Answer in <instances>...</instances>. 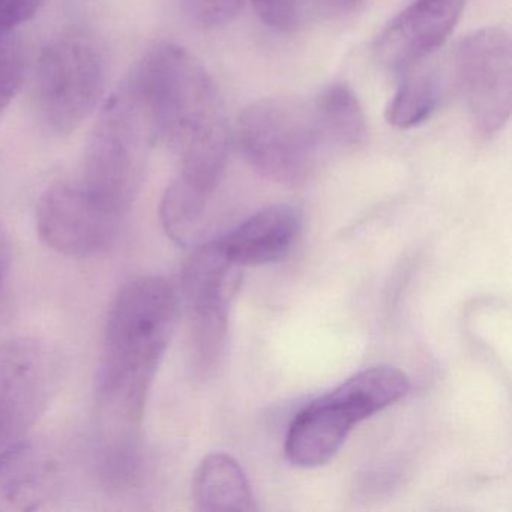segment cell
Masks as SVG:
<instances>
[{"label": "cell", "mask_w": 512, "mask_h": 512, "mask_svg": "<svg viewBox=\"0 0 512 512\" xmlns=\"http://www.w3.org/2000/svg\"><path fill=\"white\" fill-rule=\"evenodd\" d=\"M178 313L175 287L158 275L125 284L110 305L97 391L104 418L122 433L142 421Z\"/></svg>", "instance_id": "cell-1"}, {"label": "cell", "mask_w": 512, "mask_h": 512, "mask_svg": "<svg viewBox=\"0 0 512 512\" xmlns=\"http://www.w3.org/2000/svg\"><path fill=\"white\" fill-rule=\"evenodd\" d=\"M125 83L142 104L155 142L169 143L178 155L229 146L217 86L202 62L184 47L157 44Z\"/></svg>", "instance_id": "cell-2"}, {"label": "cell", "mask_w": 512, "mask_h": 512, "mask_svg": "<svg viewBox=\"0 0 512 512\" xmlns=\"http://www.w3.org/2000/svg\"><path fill=\"white\" fill-rule=\"evenodd\" d=\"M409 377L392 367L359 371L301 410L286 436V455L293 466L313 469L340 451L355 425L406 397Z\"/></svg>", "instance_id": "cell-3"}, {"label": "cell", "mask_w": 512, "mask_h": 512, "mask_svg": "<svg viewBox=\"0 0 512 512\" xmlns=\"http://www.w3.org/2000/svg\"><path fill=\"white\" fill-rule=\"evenodd\" d=\"M155 142L142 104L127 83L107 101L86 146L80 185L127 214L142 184L146 155Z\"/></svg>", "instance_id": "cell-4"}, {"label": "cell", "mask_w": 512, "mask_h": 512, "mask_svg": "<svg viewBox=\"0 0 512 512\" xmlns=\"http://www.w3.org/2000/svg\"><path fill=\"white\" fill-rule=\"evenodd\" d=\"M236 139L259 175L283 185L304 184L325 146L313 104L290 98H263L250 104L239 116Z\"/></svg>", "instance_id": "cell-5"}, {"label": "cell", "mask_w": 512, "mask_h": 512, "mask_svg": "<svg viewBox=\"0 0 512 512\" xmlns=\"http://www.w3.org/2000/svg\"><path fill=\"white\" fill-rule=\"evenodd\" d=\"M104 85V59L94 41L74 32L61 35L44 47L37 62L38 115L55 133H71L94 112Z\"/></svg>", "instance_id": "cell-6"}, {"label": "cell", "mask_w": 512, "mask_h": 512, "mask_svg": "<svg viewBox=\"0 0 512 512\" xmlns=\"http://www.w3.org/2000/svg\"><path fill=\"white\" fill-rule=\"evenodd\" d=\"M239 284V266L230 260L221 241L206 242L194 248L182 268L191 364L200 377L209 376L223 358L230 304Z\"/></svg>", "instance_id": "cell-7"}, {"label": "cell", "mask_w": 512, "mask_h": 512, "mask_svg": "<svg viewBox=\"0 0 512 512\" xmlns=\"http://www.w3.org/2000/svg\"><path fill=\"white\" fill-rule=\"evenodd\" d=\"M458 88L476 130L491 137L508 124L512 107V43L505 29L467 35L455 52Z\"/></svg>", "instance_id": "cell-8"}, {"label": "cell", "mask_w": 512, "mask_h": 512, "mask_svg": "<svg viewBox=\"0 0 512 512\" xmlns=\"http://www.w3.org/2000/svg\"><path fill=\"white\" fill-rule=\"evenodd\" d=\"M124 217L80 184H56L38 202L37 229L52 250L86 259L115 244Z\"/></svg>", "instance_id": "cell-9"}, {"label": "cell", "mask_w": 512, "mask_h": 512, "mask_svg": "<svg viewBox=\"0 0 512 512\" xmlns=\"http://www.w3.org/2000/svg\"><path fill=\"white\" fill-rule=\"evenodd\" d=\"M464 4L466 0H413L377 37V61L395 71L424 62L448 40Z\"/></svg>", "instance_id": "cell-10"}, {"label": "cell", "mask_w": 512, "mask_h": 512, "mask_svg": "<svg viewBox=\"0 0 512 512\" xmlns=\"http://www.w3.org/2000/svg\"><path fill=\"white\" fill-rule=\"evenodd\" d=\"M55 362L37 340L0 344V416L31 431L52 394Z\"/></svg>", "instance_id": "cell-11"}, {"label": "cell", "mask_w": 512, "mask_h": 512, "mask_svg": "<svg viewBox=\"0 0 512 512\" xmlns=\"http://www.w3.org/2000/svg\"><path fill=\"white\" fill-rule=\"evenodd\" d=\"M301 227V214L293 206H269L248 218L221 242L239 268L271 265L292 250Z\"/></svg>", "instance_id": "cell-12"}, {"label": "cell", "mask_w": 512, "mask_h": 512, "mask_svg": "<svg viewBox=\"0 0 512 512\" xmlns=\"http://www.w3.org/2000/svg\"><path fill=\"white\" fill-rule=\"evenodd\" d=\"M197 511H256V499L241 464L227 454L203 458L193 478Z\"/></svg>", "instance_id": "cell-13"}, {"label": "cell", "mask_w": 512, "mask_h": 512, "mask_svg": "<svg viewBox=\"0 0 512 512\" xmlns=\"http://www.w3.org/2000/svg\"><path fill=\"white\" fill-rule=\"evenodd\" d=\"M53 484V464L31 443H25L0 464V508H40L49 499Z\"/></svg>", "instance_id": "cell-14"}, {"label": "cell", "mask_w": 512, "mask_h": 512, "mask_svg": "<svg viewBox=\"0 0 512 512\" xmlns=\"http://www.w3.org/2000/svg\"><path fill=\"white\" fill-rule=\"evenodd\" d=\"M323 145L349 149L367 139V119L355 92L343 83L326 88L313 103Z\"/></svg>", "instance_id": "cell-15"}, {"label": "cell", "mask_w": 512, "mask_h": 512, "mask_svg": "<svg viewBox=\"0 0 512 512\" xmlns=\"http://www.w3.org/2000/svg\"><path fill=\"white\" fill-rule=\"evenodd\" d=\"M212 194L187 184L176 176L160 205V218L167 236L181 247L197 244L208 223Z\"/></svg>", "instance_id": "cell-16"}, {"label": "cell", "mask_w": 512, "mask_h": 512, "mask_svg": "<svg viewBox=\"0 0 512 512\" xmlns=\"http://www.w3.org/2000/svg\"><path fill=\"white\" fill-rule=\"evenodd\" d=\"M404 73L406 76L386 109V121L398 130H410L424 124L437 109L442 94L439 74L424 62Z\"/></svg>", "instance_id": "cell-17"}, {"label": "cell", "mask_w": 512, "mask_h": 512, "mask_svg": "<svg viewBox=\"0 0 512 512\" xmlns=\"http://www.w3.org/2000/svg\"><path fill=\"white\" fill-rule=\"evenodd\" d=\"M268 28L296 32L314 23L338 19L358 10L364 0H251Z\"/></svg>", "instance_id": "cell-18"}, {"label": "cell", "mask_w": 512, "mask_h": 512, "mask_svg": "<svg viewBox=\"0 0 512 512\" xmlns=\"http://www.w3.org/2000/svg\"><path fill=\"white\" fill-rule=\"evenodd\" d=\"M25 76V53L16 35L0 40V110L13 100Z\"/></svg>", "instance_id": "cell-19"}, {"label": "cell", "mask_w": 512, "mask_h": 512, "mask_svg": "<svg viewBox=\"0 0 512 512\" xmlns=\"http://www.w3.org/2000/svg\"><path fill=\"white\" fill-rule=\"evenodd\" d=\"M245 0H182L185 14L200 28H220L232 22Z\"/></svg>", "instance_id": "cell-20"}, {"label": "cell", "mask_w": 512, "mask_h": 512, "mask_svg": "<svg viewBox=\"0 0 512 512\" xmlns=\"http://www.w3.org/2000/svg\"><path fill=\"white\" fill-rule=\"evenodd\" d=\"M43 4L44 0H0V40L16 35V29L35 17Z\"/></svg>", "instance_id": "cell-21"}, {"label": "cell", "mask_w": 512, "mask_h": 512, "mask_svg": "<svg viewBox=\"0 0 512 512\" xmlns=\"http://www.w3.org/2000/svg\"><path fill=\"white\" fill-rule=\"evenodd\" d=\"M29 430L0 416V464L29 442Z\"/></svg>", "instance_id": "cell-22"}, {"label": "cell", "mask_w": 512, "mask_h": 512, "mask_svg": "<svg viewBox=\"0 0 512 512\" xmlns=\"http://www.w3.org/2000/svg\"><path fill=\"white\" fill-rule=\"evenodd\" d=\"M11 262V244L8 239L7 233H5L4 226L0 224V268H10Z\"/></svg>", "instance_id": "cell-23"}, {"label": "cell", "mask_w": 512, "mask_h": 512, "mask_svg": "<svg viewBox=\"0 0 512 512\" xmlns=\"http://www.w3.org/2000/svg\"><path fill=\"white\" fill-rule=\"evenodd\" d=\"M5 274H7V269L0 268V292H2V284H4Z\"/></svg>", "instance_id": "cell-24"}]
</instances>
